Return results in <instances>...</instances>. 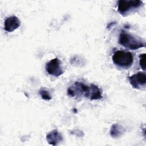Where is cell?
<instances>
[{
  "mask_svg": "<svg viewBox=\"0 0 146 146\" xmlns=\"http://www.w3.org/2000/svg\"><path fill=\"white\" fill-rule=\"evenodd\" d=\"M119 43L122 46L129 50H137L145 47V41L140 37L122 31L119 37Z\"/></svg>",
  "mask_w": 146,
  "mask_h": 146,
  "instance_id": "cell-2",
  "label": "cell"
},
{
  "mask_svg": "<svg viewBox=\"0 0 146 146\" xmlns=\"http://www.w3.org/2000/svg\"><path fill=\"white\" fill-rule=\"evenodd\" d=\"M47 141L49 144L55 145L63 140L61 134L56 129L50 131L46 136Z\"/></svg>",
  "mask_w": 146,
  "mask_h": 146,
  "instance_id": "cell-8",
  "label": "cell"
},
{
  "mask_svg": "<svg viewBox=\"0 0 146 146\" xmlns=\"http://www.w3.org/2000/svg\"><path fill=\"white\" fill-rule=\"evenodd\" d=\"M113 63L120 67L127 68L130 67L133 62V55L129 51L117 50L112 56Z\"/></svg>",
  "mask_w": 146,
  "mask_h": 146,
  "instance_id": "cell-3",
  "label": "cell"
},
{
  "mask_svg": "<svg viewBox=\"0 0 146 146\" xmlns=\"http://www.w3.org/2000/svg\"><path fill=\"white\" fill-rule=\"evenodd\" d=\"M46 70L49 75L58 77L63 74L61 61L57 58H54L46 63Z\"/></svg>",
  "mask_w": 146,
  "mask_h": 146,
  "instance_id": "cell-5",
  "label": "cell"
},
{
  "mask_svg": "<svg viewBox=\"0 0 146 146\" xmlns=\"http://www.w3.org/2000/svg\"><path fill=\"white\" fill-rule=\"evenodd\" d=\"M124 128L120 125L117 124H113L110 129V135L112 137L116 138L120 136L124 132Z\"/></svg>",
  "mask_w": 146,
  "mask_h": 146,
  "instance_id": "cell-9",
  "label": "cell"
},
{
  "mask_svg": "<svg viewBox=\"0 0 146 146\" xmlns=\"http://www.w3.org/2000/svg\"><path fill=\"white\" fill-rule=\"evenodd\" d=\"M67 94L71 97L84 96L91 100H99L103 98L102 90L95 84L88 86L82 82H76L69 87Z\"/></svg>",
  "mask_w": 146,
  "mask_h": 146,
  "instance_id": "cell-1",
  "label": "cell"
},
{
  "mask_svg": "<svg viewBox=\"0 0 146 146\" xmlns=\"http://www.w3.org/2000/svg\"><path fill=\"white\" fill-rule=\"evenodd\" d=\"M21 25V22L16 16H11L7 18L4 22V29L7 32H13Z\"/></svg>",
  "mask_w": 146,
  "mask_h": 146,
  "instance_id": "cell-7",
  "label": "cell"
},
{
  "mask_svg": "<svg viewBox=\"0 0 146 146\" xmlns=\"http://www.w3.org/2000/svg\"><path fill=\"white\" fill-rule=\"evenodd\" d=\"M145 54H141L139 56V64L140 67L143 70H145Z\"/></svg>",
  "mask_w": 146,
  "mask_h": 146,
  "instance_id": "cell-11",
  "label": "cell"
},
{
  "mask_svg": "<svg viewBox=\"0 0 146 146\" xmlns=\"http://www.w3.org/2000/svg\"><path fill=\"white\" fill-rule=\"evenodd\" d=\"M131 86L135 89H141L145 87L146 84V75L144 72H138L129 77Z\"/></svg>",
  "mask_w": 146,
  "mask_h": 146,
  "instance_id": "cell-6",
  "label": "cell"
},
{
  "mask_svg": "<svg viewBox=\"0 0 146 146\" xmlns=\"http://www.w3.org/2000/svg\"><path fill=\"white\" fill-rule=\"evenodd\" d=\"M39 93L43 100H50L51 99V96L50 94L49 93V92L47 90H46L43 88H42L39 90Z\"/></svg>",
  "mask_w": 146,
  "mask_h": 146,
  "instance_id": "cell-10",
  "label": "cell"
},
{
  "mask_svg": "<svg viewBox=\"0 0 146 146\" xmlns=\"http://www.w3.org/2000/svg\"><path fill=\"white\" fill-rule=\"evenodd\" d=\"M143 5V2L140 0L124 1L117 2V11L123 15H125L130 12L139 9Z\"/></svg>",
  "mask_w": 146,
  "mask_h": 146,
  "instance_id": "cell-4",
  "label": "cell"
}]
</instances>
